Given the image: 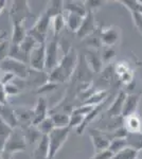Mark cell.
I'll return each instance as SVG.
<instances>
[{"label": "cell", "mask_w": 142, "mask_h": 159, "mask_svg": "<svg viewBox=\"0 0 142 159\" xmlns=\"http://www.w3.org/2000/svg\"><path fill=\"white\" fill-rule=\"evenodd\" d=\"M77 66V52L71 48L63 55L61 61L55 68L49 71L48 81L59 84L70 80L74 75Z\"/></svg>", "instance_id": "6da1fadb"}, {"label": "cell", "mask_w": 142, "mask_h": 159, "mask_svg": "<svg viewBox=\"0 0 142 159\" xmlns=\"http://www.w3.org/2000/svg\"><path fill=\"white\" fill-rule=\"evenodd\" d=\"M52 22V18L44 12L38 19L36 20L35 25L28 31V35L31 36L37 43H45L47 40V33Z\"/></svg>", "instance_id": "7a4b0ae2"}, {"label": "cell", "mask_w": 142, "mask_h": 159, "mask_svg": "<svg viewBox=\"0 0 142 159\" xmlns=\"http://www.w3.org/2000/svg\"><path fill=\"white\" fill-rule=\"evenodd\" d=\"M70 127L64 129H54L48 135L49 139V156L48 159H53L54 156L58 153L61 148L64 145L70 134Z\"/></svg>", "instance_id": "3957f363"}, {"label": "cell", "mask_w": 142, "mask_h": 159, "mask_svg": "<svg viewBox=\"0 0 142 159\" xmlns=\"http://www.w3.org/2000/svg\"><path fill=\"white\" fill-rule=\"evenodd\" d=\"M0 68L2 72L11 73L18 79L25 80L29 76V65L22 61H16L14 58L7 57L0 63Z\"/></svg>", "instance_id": "277c9868"}, {"label": "cell", "mask_w": 142, "mask_h": 159, "mask_svg": "<svg viewBox=\"0 0 142 159\" xmlns=\"http://www.w3.org/2000/svg\"><path fill=\"white\" fill-rule=\"evenodd\" d=\"M31 15V10L27 0H15L10 10V18L12 25H24L25 19Z\"/></svg>", "instance_id": "5b68a950"}, {"label": "cell", "mask_w": 142, "mask_h": 159, "mask_svg": "<svg viewBox=\"0 0 142 159\" xmlns=\"http://www.w3.org/2000/svg\"><path fill=\"white\" fill-rule=\"evenodd\" d=\"M25 147H27V141H25L24 132H22V129L16 127L7 139L6 145H4L3 152L11 155V154L25 151Z\"/></svg>", "instance_id": "8992f818"}, {"label": "cell", "mask_w": 142, "mask_h": 159, "mask_svg": "<svg viewBox=\"0 0 142 159\" xmlns=\"http://www.w3.org/2000/svg\"><path fill=\"white\" fill-rule=\"evenodd\" d=\"M29 67L36 71H43L46 65V43H37L29 55Z\"/></svg>", "instance_id": "52a82bcc"}, {"label": "cell", "mask_w": 142, "mask_h": 159, "mask_svg": "<svg viewBox=\"0 0 142 159\" xmlns=\"http://www.w3.org/2000/svg\"><path fill=\"white\" fill-rule=\"evenodd\" d=\"M59 43L57 40L46 43V65L45 69L51 71L58 65L62 58L59 57Z\"/></svg>", "instance_id": "ba28073f"}, {"label": "cell", "mask_w": 142, "mask_h": 159, "mask_svg": "<svg viewBox=\"0 0 142 159\" xmlns=\"http://www.w3.org/2000/svg\"><path fill=\"white\" fill-rule=\"evenodd\" d=\"M89 136L90 139H91L92 145L95 148V153L106 150L109 147L110 138L108 136V133L102 132V130L97 129H92L89 130Z\"/></svg>", "instance_id": "9c48e42d"}, {"label": "cell", "mask_w": 142, "mask_h": 159, "mask_svg": "<svg viewBox=\"0 0 142 159\" xmlns=\"http://www.w3.org/2000/svg\"><path fill=\"white\" fill-rule=\"evenodd\" d=\"M100 37L102 45L106 47H113L120 40L121 31L118 27H113V25L104 28L100 32Z\"/></svg>", "instance_id": "30bf717a"}, {"label": "cell", "mask_w": 142, "mask_h": 159, "mask_svg": "<svg viewBox=\"0 0 142 159\" xmlns=\"http://www.w3.org/2000/svg\"><path fill=\"white\" fill-rule=\"evenodd\" d=\"M95 30H97V28H95L94 12L87 11V14H86V16L84 17L81 28H80L79 31L76 32V36L79 38H81V39H85L86 37L94 34L95 32Z\"/></svg>", "instance_id": "8fae6325"}, {"label": "cell", "mask_w": 142, "mask_h": 159, "mask_svg": "<svg viewBox=\"0 0 142 159\" xmlns=\"http://www.w3.org/2000/svg\"><path fill=\"white\" fill-rule=\"evenodd\" d=\"M85 63L90 71L94 73H101L103 70V61L101 58V54L99 51L95 50H89L86 52L85 55Z\"/></svg>", "instance_id": "7c38bea8"}, {"label": "cell", "mask_w": 142, "mask_h": 159, "mask_svg": "<svg viewBox=\"0 0 142 159\" xmlns=\"http://www.w3.org/2000/svg\"><path fill=\"white\" fill-rule=\"evenodd\" d=\"M140 97H141L140 94H137V93L126 94V98H125L124 104H123V108H122V114H121V117H122L123 119L136 114L139 102H140Z\"/></svg>", "instance_id": "4fadbf2b"}, {"label": "cell", "mask_w": 142, "mask_h": 159, "mask_svg": "<svg viewBox=\"0 0 142 159\" xmlns=\"http://www.w3.org/2000/svg\"><path fill=\"white\" fill-rule=\"evenodd\" d=\"M126 94L124 91H120L116 96V98L112 100V102L109 104V107L107 108V117L108 118H119L122 114L123 104H124Z\"/></svg>", "instance_id": "5bb4252c"}, {"label": "cell", "mask_w": 142, "mask_h": 159, "mask_svg": "<svg viewBox=\"0 0 142 159\" xmlns=\"http://www.w3.org/2000/svg\"><path fill=\"white\" fill-rule=\"evenodd\" d=\"M0 118L2 119V121L6 122L12 129H16L19 125L16 112H15V108H13L9 104L0 105Z\"/></svg>", "instance_id": "9a60e30c"}, {"label": "cell", "mask_w": 142, "mask_h": 159, "mask_svg": "<svg viewBox=\"0 0 142 159\" xmlns=\"http://www.w3.org/2000/svg\"><path fill=\"white\" fill-rule=\"evenodd\" d=\"M48 115V105L47 101L44 98H38L36 102L35 108L33 109V123L32 125L37 126L44 119H46Z\"/></svg>", "instance_id": "2e32d148"}, {"label": "cell", "mask_w": 142, "mask_h": 159, "mask_svg": "<svg viewBox=\"0 0 142 159\" xmlns=\"http://www.w3.org/2000/svg\"><path fill=\"white\" fill-rule=\"evenodd\" d=\"M64 12L73 13V14H77L82 17H85L87 14V9L85 6V2L67 0V1H64Z\"/></svg>", "instance_id": "e0dca14e"}, {"label": "cell", "mask_w": 142, "mask_h": 159, "mask_svg": "<svg viewBox=\"0 0 142 159\" xmlns=\"http://www.w3.org/2000/svg\"><path fill=\"white\" fill-rule=\"evenodd\" d=\"M33 156L35 159H48L49 156V139L48 136H43L34 148Z\"/></svg>", "instance_id": "ac0fdd59"}, {"label": "cell", "mask_w": 142, "mask_h": 159, "mask_svg": "<svg viewBox=\"0 0 142 159\" xmlns=\"http://www.w3.org/2000/svg\"><path fill=\"white\" fill-rule=\"evenodd\" d=\"M64 17L66 20V27L72 32H77L79 29L81 28L82 22H83L84 17L80 16L77 14H73V13L64 12Z\"/></svg>", "instance_id": "d6986e66"}, {"label": "cell", "mask_w": 142, "mask_h": 159, "mask_svg": "<svg viewBox=\"0 0 142 159\" xmlns=\"http://www.w3.org/2000/svg\"><path fill=\"white\" fill-rule=\"evenodd\" d=\"M107 96H108V91L106 89H100V90H97V91L92 92V93H90L88 96V98L83 102V104L97 106V105H100L104 101H106Z\"/></svg>", "instance_id": "ffe728a7"}, {"label": "cell", "mask_w": 142, "mask_h": 159, "mask_svg": "<svg viewBox=\"0 0 142 159\" xmlns=\"http://www.w3.org/2000/svg\"><path fill=\"white\" fill-rule=\"evenodd\" d=\"M141 120L137 114L128 116L124 119V127L128 133H139L141 132Z\"/></svg>", "instance_id": "44dd1931"}, {"label": "cell", "mask_w": 142, "mask_h": 159, "mask_svg": "<svg viewBox=\"0 0 142 159\" xmlns=\"http://www.w3.org/2000/svg\"><path fill=\"white\" fill-rule=\"evenodd\" d=\"M28 35V32L25 28V25H13L11 43L13 45H20Z\"/></svg>", "instance_id": "7402d4cb"}, {"label": "cell", "mask_w": 142, "mask_h": 159, "mask_svg": "<svg viewBox=\"0 0 142 159\" xmlns=\"http://www.w3.org/2000/svg\"><path fill=\"white\" fill-rule=\"evenodd\" d=\"M24 132L25 138L27 143H35L38 142L40 140V138L43 137V135L39 133V130L37 129V127L34 125H29V126H25V129H21Z\"/></svg>", "instance_id": "603a6c76"}, {"label": "cell", "mask_w": 142, "mask_h": 159, "mask_svg": "<svg viewBox=\"0 0 142 159\" xmlns=\"http://www.w3.org/2000/svg\"><path fill=\"white\" fill-rule=\"evenodd\" d=\"M51 119L54 123L55 129H64L69 127V121H70V115L65 112H55L51 115Z\"/></svg>", "instance_id": "cb8c5ba5"}, {"label": "cell", "mask_w": 142, "mask_h": 159, "mask_svg": "<svg viewBox=\"0 0 142 159\" xmlns=\"http://www.w3.org/2000/svg\"><path fill=\"white\" fill-rule=\"evenodd\" d=\"M45 12L47 13L51 18L57 16V15L63 14L64 1H61V0H53V1H50L47 6V9L45 10Z\"/></svg>", "instance_id": "d4e9b609"}, {"label": "cell", "mask_w": 142, "mask_h": 159, "mask_svg": "<svg viewBox=\"0 0 142 159\" xmlns=\"http://www.w3.org/2000/svg\"><path fill=\"white\" fill-rule=\"evenodd\" d=\"M13 130H14V129L9 126V125H7L6 122L2 121V119L0 118V152H3L4 145H6L7 141L10 138Z\"/></svg>", "instance_id": "484cf974"}, {"label": "cell", "mask_w": 142, "mask_h": 159, "mask_svg": "<svg viewBox=\"0 0 142 159\" xmlns=\"http://www.w3.org/2000/svg\"><path fill=\"white\" fill-rule=\"evenodd\" d=\"M9 57L14 58V60L19 61H22V63L29 64V55L25 54L24 51L20 49L19 45H13V43H11Z\"/></svg>", "instance_id": "4316f807"}, {"label": "cell", "mask_w": 142, "mask_h": 159, "mask_svg": "<svg viewBox=\"0 0 142 159\" xmlns=\"http://www.w3.org/2000/svg\"><path fill=\"white\" fill-rule=\"evenodd\" d=\"M126 141H127V147L136 151L142 150V133H128L127 137H126Z\"/></svg>", "instance_id": "83f0119b"}, {"label": "cell", "mask_w": 142, "mask_h": 159, "mask_svg": "<svg viewBox=\"0 0 142 159\" xmlns=\"http://www.w3.org/2000/svg\"><path fill=\"white\" fill-rule=\"evenodd\" d=\"M51 25H52V28H53L54 37H56L59 33L64 30V28L66 27V20H65V17H64V13L61 15H57V16L53 17Z\"/></svg>", "instance_id": "f1b7e54d"}, {"label": "cell", "mask_w": 142, "mask_h": 159, "mask_svg": "<svg viewBox=\"0 0 142 159\" xmlns=\"http://www.w3.org/2000/svg\"><path fill=\"white\" fill-rule=\"evenodd\" d=\"M36 127H37V129L39 130V133L43 136H48L54 129H55V126H54V123H53L52 119H51L50 116H48L46 119H44L43 121L40 122Z\"/></svg>", "instance_id": "f546056e"}, {"label": "cell", "mask_w": 142, "mask_h": 159, "mask_svg": "<svg viewBox=\"0 0 142 159\" xmlns=\"http://www.w3.org/2000/svg\"><path fill=\"white\" fill-rule=\"evenodd\" d=\"M126 147H127L126 138H115V139H112L110 141L108 150H109L113 155H116V154L119 153L120 151H122L123 148H125Z\"/></svg>", "instance_id": "4dcf8cb0"}, {"label": "cell", "mask_w": 142, "mask_h": 159, "mask_svg": "<svg viewBox=\"0 0 142 159\" xmlns=\"http://www.w3.org/2000/svg\"><path fill=\"white\" fill-rule=\"evenodd\" d=\"M139 152L130 147H126L123 148L122 151H120L116 155H113L112 159H137L138 157Z\"/></svg>", "instance_id": "1f68e13d"}, {"label": "cell", "mask_w": 142, "mask_h": 159, "mask_svg": "<svg viewBox=\"0 0 142 159\" xmlns=\"http://www.w3.org/2000/svg\"><path fill=\"white\" fill-rule=\"evenodd\" d=\"M36 45H37V43H36L31 36L27 35V37L24 39V42L19 45V47H20V49L25 53V54L30 55V53L32 52V50L34 49Z\"/></svg>", "instance_id": "d6a6232c"}, {"label": "cell", "mask_w": 142, "mask_h": 159, "mask_svg": "<svg viewBox=\"0 0 142 159\" xmlns=\"http://www.w3.org/2000/svg\"><path fill=\"white\" fill-rule=\"evenodd\" d=\"M86 39V43L88 47H91L92 49L95 50V51H99V47L100 45H102V42H101V37H100V33L98 34L97 31L91 34L90 36L85 38Z\"/></svg>", "instance_id": "836d02e7"}, {"label": "cell", "mask_w": 142, "mask_h": 159, "mask_svg": "<svg viewBox=\"0 0 142 159\" xmlns=\"http://www.w3.org/2000/svg\"><path fill=\"white\" fill-rule=\"evenodd\" d=\"M94 106H91V105H87V104H82L77 107H74L73 109L71 110L72 115H79V116L82 117H86L91 112V110L94 109Z\"/></svg>", "instance_id": "e575fe53"}, {"label": "cell", "mask_w": 142, "mask_h": 159, "mask_svg": "<svg viewBox=\"0 0 142 159\" xmlns=\"http://www.w3.org/2000/svg\"><path fill=\"white\" fill-rule=\"evenodd\" d=\"M116 50L112 47H106L103 50L102 54H101V58H102L103 64H109L110 61L115 57Z\"/></svg>", "instance_id": "d590c367"}, {"label": "cell", "mask_w": 142, "mask_h": 159, "mask_svg": "<svg viewBox=\"0 0 142 159\" xmlns=\"http://www.w3.org/2000/svg\"><path fill=\"white\" fill-rule=\"evenodd\" d=\"M10 47H11V43L7 39L0 43V63L9 57Z\"/></svg>", "instance_id": "8d00e7d4"}, {"label": "cell", "mask_w": 142, "mask_h": 159, "mask_svg": "<svg viewBox=\"0 0 142 159\" xmlns=\"http://www.w3.org/2000/svg\"><path fill=\"white\" fill-rule=\"evenodd\" d=\"M85 119V117H82V116H79V115H70V121H69V127L70 129H73L76 127L77 129L80 126L82 125Z\"/></svg>", "instance_id": "74e56055"}, {"label": "cell", "mask_w": 142, "mask_h": 159, "mask_svg": "<svg viewBox=\"0 0 142 159\" xmlns=\"http://www.w3.org/2000/svg\"><path fill=\"white\" fill-rule=\"evenodd\" d=\"M58 87V84L56 83H53V82H50V81H47L44 85H42L38 88L37 92L38 93H47V92H50V91H53L55 88Z\"/></svg>", "instance_id": "f35d334b"}, {"label": "cell", "mask_w": 142, "mask_h": 159, "mask_svg": "<svg viewBox=\"0 0 142 159\" xmlns=\"http://www.w3.org/2000/svg\"><path fill=\"white\" fill-rule=\"evenodd\" d=\"M131 14L134 25H135V27L142 34V14L139 12H131Z\"/></svg>", "instance_id": "ab89813d"}, {"label": "cell", "mask_w": 142, "mask_h": 159, "mask_svg": "<svg viewBox=\"0 0 142 159\" xmlns=\"http://www.w3.org/2000/svg\"><path fill=\"white\" fill-rule=\"evenodd\" d=\"M112 157H113V154L108 148H106L104 151L95 153L94 157H91V159H112Z\"/></svg>", "instance_id": "60d3db41"}, {"label": "cell", "mask_w": 142, "mask_h": 159, "mask_svg": "<svg viewBox=\"0 0 142 159\" xmlns=\"http://www.w3.org/2000/svg\"><path fill=\"white\" fill-rule=\"evenodd\" d=\"M4 90H6L7 97H9V96H15V94L19 93V88H18V86L15 85L13 82L7 84V85H4Z\"/></svg>", "instance_id": "b9f144b4"}, {"label": "cell", "mask_w": 142, "mask_h": 159, "mask_svg": "<svg viewBox=\"0 0 142 159\" xmlns=\"http://www.w3.org/2000/svg\"><path fill=\"white\" fill-rule=\"evenodd\" d=\"M103 4V1L100 0H88V1H85V6H86L87 11L94 12V10L99 9V7Z\"/></svg>", "instance_id": "7bdbcfd3"}, {"label": "cell", "mask_w": 142, "mask_h": 159, "mask_svg": "<svg viewBox=\"0 0 142 159\" xmlns=\"http://www.w3.org/2000/svg\"><path fill=\"white\" fill-rule=\"evenodd\" d=\"M14 78H15V76L13 75V74H11V73L2 72L1 76H0V83H1L2 85H7V84L11 83L12 80Z\"/></svg>", "instance_id": "ee69618b"}, {"label": "cell", "mask_w": 142, "mask_h": 159, "mask_svg": "<svg viewBox=\"0 0 142 159\" xmlns=\"http://www.w3.org/2000/svg\"><path fill=\"white\" fill-rule=\"evenodd\" d=\"M7 104V94L4 90V85L0 83V105Z\"/></svg>", "instance_id": "f6af8a7d"}, {"label": "cell", "mask_w": 142, "mask_h": 159, "mask_svg": "<svg viewBox=\"0 0 142 159\" xmlns=\"http://www.w3.org/2000/svg\"><path fill=\"white\" fill-rule=\"evenodd\" d=\"M7 33L6 31H2V32H0V43L2 42H4V40H7Z\"/></svg>", "instance_id": "bcb514c9"}, {"label": "cell", "mask_w": 142, "mask_h": 159, "mask_svg": "<svg viewBox=\"0 0 142 159\" xmlns=\"http://www.w3.org/2000/svg\"><path fill=\"white\" fill-rule=\"evenodd\" d=\"M7 6V1L6 0H0V13L4 10V7Z\"/></svg>", "instance_id": "7dc6e473"}, {"label": "cell", "mask_w": 142, "mask_h": 159, "mask_svg": "<svg viewBox=\"0 0 142 159\" xmlns=\"http://www.w3.org/2000/svg\"><path fill=\"white\" fill-rule=\"evenodd\" d=\"M1 74H2V70H1V68H0V76H1Z\"/></svg>", "instance_id": "c3c4849f"}, {"label": "cell", "mask_w": 142, "mask_h": 159, "mask_svg": "<svg viewBox=\"0 0 142 159\" xmlns=\"http://www.w3.org/2000/svg\"><path fill=\"white\" fill-rule=\"evenodd\" d=\"M0 159H3V157H2V156H1V155H0Z\"/></svg>", "instance_id": "681fc988"}, {"label": "cell", "mask_w": 142, "mask_h": 159, "mask_svg": "<svg viewBox=\"0 0 142 159\" xmlns=\"http://www.w3.org/2000/svg\"><path fill=\"white\" fill-rule=\"evenodd\" d=\"M11 159H14V158H11Z\"/></svg>", "instance_id": "f907efd6"}]
</instances>
